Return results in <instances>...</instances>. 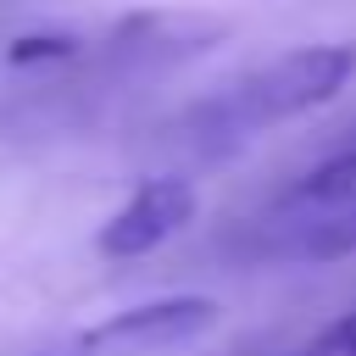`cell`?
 <instances>
[{"mask_svg":"<svg viewBox=\"0 0 356 356\" xmlns=\"http://www.w3.org/2000/svg\"><path fill=\"white\" fill-rule=\"evenodd\" d=\"M350 78H356V44H300V50H284V56L261 61L256 72L234 78L228 89L206 95L189 111V122H195L200 145L234 150L278 122L334 106Z\"/></svg>","mask_w":356,"mask_h":356,"instance_id":"1","label":"cell"},{"mask_svg":"<svg viewBox=\"0 0 356 356\" xmlns=\"http://www.w3.org/2000/svg\"><path fill=\"white\" fill-rule=\"evenodd\" d=\"M261 250L278 261H345L356 256V139L300 172L261 211Z\"/></svg>","mask_w":356,"mask_h":356,"instance_id":"2","label":"cell"},{"mask_svg":"<svg viewBox=\"0 0 356 356\" xmlns=\"http://www.w3.org/2000/svg\"><path fill=\"white\" fill-rule=\"evenodd\" d=\"M200 211V189L178 172H161V178H145L95 234V250L106 261H139L150 250H161L167 239H178Z\"/></svg>","mask_w":356,"mask_h":356,"instance_id":"3","label":"cell"},{"mask_svg":"<svg viewBox=\"0 0 356 356\" xmlns=\"http://www.w3.org/2000/svg\"><path fill=\"white\" fill-rule=\"evenodd\" d=\"M222 323V306L211 295H161L145 306H122L106 323H95L78 345L83 350H184L195 339H206Z\"/></svg>","mask_w":356,"mask_h":356,"instance_id":"4","label":"cell"},{"mask_svg":"<svg viewBox=\"0 0 356 356\" xmlns=\"http://www.w3.org/2000/svg\"><path fill=\"white\" fill-rule=\"evenodd\" d=\"M222 33H228V22H217V17L139 11V17H128V22L111 33V50H117V56H134V61H184V56L211 50Z\"/></svg>","mask_w":356,"mask_h":356,"instance_id":"5","label":"cell"},{"mask_svg":"<svg viewBox=\"0 0 356 356\" xmlns=\"http://www.w3.org/2000/svg\"><path fill=\"white\" fill-rule=\"evenodd\" d=\"M72 50H78V39L72 33H22V39H11V67H39V61H72Z\"/></svg>","mask_w":356,"mask_h":356,"instance_id":"6","label":"cell"},{"mask_svg":"<svg viewBox=\"0 0 356 356\" xmlns=\"http://www.w3.org/2000/svg\"><path fill=\"white\" fill-rule=\"evenodd\" d=\"M295 356H356V306L350 312H339L334 323H323Z\"/></svg>","mask_w":356,"mask_h":356,"instance_id":"7","label":"cell"},{"mask_svg":"<svg viewBox=\"0 0 356 356\" xmlns=\"http://www.w3.org/2000/svg\"><path fill=\"white\" fill-rule=\"evenodd\" d=\"M78 356H89V350H83V345H78Z\"/></svg>","mask_w":356,"mask_h":356,"instance_id":"8","label":"cell"}]
</instances>
